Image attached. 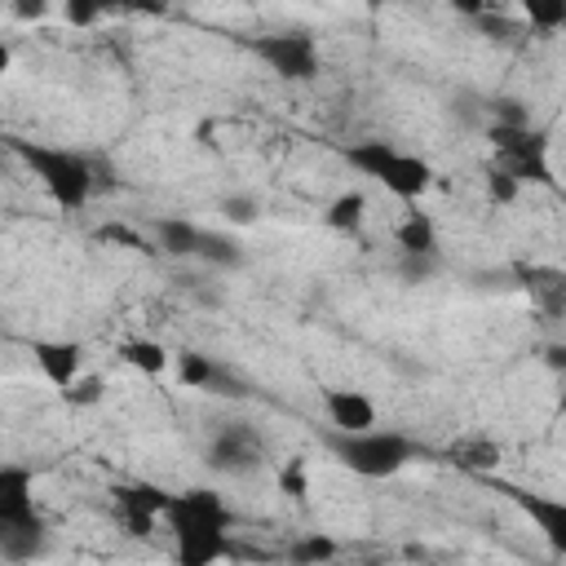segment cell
<instances>
[{"instance_id":"cell-1","label":"cell","mask_w":566,"mask_h":566,"mask_svg":"<svg viewBox=\"0 0 566 566\" xmlns=\"http://www.w3.org/2000/svg\"><path fill=\"white\" fill-rule=\"evenodd\" d=\"M9 146H13V155L40 177V186L49 190V199H53L57 208L75 212V208L88 203V195H93V168H88L84 155L62 150V146H35V142H22V137H13Z\"/></svg>"},{"instance_id":"cell-2","label":"cell","mask_w":566,"mask_h":566,"mask_svg":"<svg viewBox=\"0 0 566 566\" xmlns=\"http://www.w3.org/2000/svg\"><path fill=\"white\" fill-rule=\"evenodd\" d=\"M345 159L363 172V177H371V181H380L389 195H398V199H420L429 186H433V168L420 159V155H407V150H398V146H389V142H380V137H367V142H354L349 150H345Z\"/></svg>"},{"instance_id":"cell-3","label":"cell","mask_w":566,"mask_h":566,"mask_svg":"<svg viewBox=\"0 0 566 566\" xmlns=\"http://www.w3.org/2000/svg\"><path fill=\"white\" fill-rule=\"evenodd\" d=\"M336 455L345 460V469H354L358 478H394L411 455L416 447L402 438V433H389V429H367V433H340L336 438Z\"/></svg>"},{"instance_id":"cell-4","label":"cell","mask_w":566,"mask_h":566,"mask_svg":"<svg viewBox=\"0 0 566 566\" xmlns=\"http://www.w3.org/2000/svg\"><path fill=\"white\" fill-rule=\"evenodd\" d=\"M248 49L283 80H314L318 75V40L310 31H270L252 35Z\"/></svg>"},{"instance_id":"cell-5","label":"cell","mask_w":566,"mask_h":566,"mask_svg":"<svg viewBox=\"0 0 566 566\" xmlns=\"http://www.w3.org/2000/svg\"><path fill=\"white\" fill-rule=\"evenodd\" d=\"M164 517H168L172 526H230V522H234L230 509H226V500H221L212 486H190V491L168 495Z\"/></svg>"},{"instance_id":"cell-6","label":"cell","mask_w":566,"mask_h":566,"mask_svg":"<svg viewBox=\"0 0 566 566\" xmlns=\"http://www.w3.org/2000/svg\"><path fill=\"white\" fill-rule=\"evenodd\" d=\"M230 553V526H172L177 566H212Z\"/></svg>"},{"instance_id":"cell-7","label":"cell","mask_w":566,"mask_h":566,"mask_svg":"<svg viewBox=\"0 0 566 566\" xmlns=\"http://www.w3.org/2000/svg\"><path fill=\"white\" fill-rule=\"evenodd\" d=\"M318 398H323V411H327V420H332L336 433H367V429H376V402L363 389L332 385Z\"/></svg>"},{"instance_id":"cell-8","label":"cell","mask_w":566,"mask_h":566,"mask_svg":"<svg viewBox=\"0 0 566 566\" xmlns=\"http://www.w3.org/2000/svg\"><path fill=\"white\" fill-rule=\"evenodd\" d=\"M115 504L133 535H150L155 517H164V509H168V491L155 482H128V486H115Z\"/></svg>"},{"instance_id":"cell-9","label":"cell","mask_w":566,"mask_h":566,"mask_svg":"<svg viewBox=\"0 0 566 566\" xmlns=\"http://www.w3.org/2000/svg\"><path fill=\"white\" fill-rule=\"evenodd\" d=\"M31 354H35L40 376L57 389H66L75 376H84V349L75 340H35Z\"/></svg>"},{"instance_id":"cell-10","label":"cell","mask_w":566,"mask_h":566,"mask_svg":"<svg viewBox=\"0 0 566 566\" xmlns=\"http://www.w3.org/2000/svg\"><path fill=\"white\" fill-rule=\"evenodd\" d=\"M252 460H256V433L243 429V424H226V429L212 438V447H208V464L221 469V473H239V469H248Z\"/></svg>"},{"instance_id":"cell-11","label":"cell","mask_w":566,"mask_h":566,"mask_svg":"<svg viewBox=\"0 0 566 566\" xmlns=\"http://www.w3.org/2000/svg\"><path fill=\"white\" fill-rule=\"evenodd\" d=\"M44 548H49V531H44L40 513L0 526V557H4V562H31V557H40Z\"/></svg>"},{"instance_id":"cell-12","label":"cell","mask_w":566,"mask_h":566,"mask_svg":"<svg viewBox=\"0 0 566 566\" xmlns=\"http://www.w3.org/2000/svg\"><path fill=\"white\" fill-rule=\"evenodd\" d=\"M35 478L22 464H0V526L35 513Z\"/></svg>"},{"instance_id":"cell-13","label":"cell","mask_w":566,"mask_h":566,"mask_svg":"<svg viewBox=\"0 0 566 566\" xmlns=\"http://www.w3.org/2000/svg\"><path fill=\"white\" fill-rule=\"evenodd\" d=\"M398 248L407 256H433L438 252V226L424 212H407L398 221Z\"/></svg>"},{"instance_id":"cell-14","label":"cell","mask_w":566,"mask_h":566,"mask_svg":"<svg viewBox=\"0 0 566 566\" xmlns=\"http://www.w3.org/2000/svg\"><path fill=\"white\" fill-rule=\"evenodd\" d=\"M363 217H367V195H363V190L336 195V199L327 203V212H323V221H327L332 230H345V234H354V230L363 226Z\"/></svg>"},{"instance_id":"cell-15","label":"cell","mask_w":566,"mask_h":566,"mask_svg":"<svg viewBox=\"0 0 566 566\" xmlns=\"http://www.w3.org/2000/svg\"><path fill=\"white\" fill-rule=\"evenodd\" d=\"M155 234H159V248L172 256H195V248H199V226H190L186 217L155 221Z\"/></svg>"},{"instance_id":"cell-16","label":"cell","mask_w":566,"mask_h":566,"mask_svg":"<svg viewBox=\"0 0 566 566\" xmlns=\"http://www.w3.org/2000/svg\"><path fill=\"white\" fill-rule=\"evenodd\" d=\"M119 358H124L133 371H142V376L168 371V349H164L159 340H124V345H119Z\"/></svg>"},{"instance_id":"cell-17","label":"cell","mask_w":566,"mask_h":566,"mask_svg":"<svg viewBox=\"0 0 566 566\" xmlns=\"http://www.w3.org/2000/svg\"><path fill=\"white\" fill-rule=\"evenodd\" d=\"M526 513L539 522V531L548 535L553 548H566V504H562V500H539V495H531V500H526Z\"/></svg>"},{"instance_id":"cell-18","label":"cell","mask_w":566,"mask_h":566,"mask_svg":"<svg viewBox=\"0 0 566 566\" xmlns=\"http://www.w3.org/2000/svg\"><path fill=\"white\" fill-rule=\"evenodd\" d=\"M195 256H203V261H212V265H239L243 261V248H239V239H230V234H217V230H199V248H195Z\"/></svg>"},{"instance_id":"cell-19","label":"cell","mask_w":566,"mask_h":566,"mask_svg":"<svg viewBox=\"0 0 566 566\" xmlns=\"http://www.w3.org/2000/svg\"><path fill=\"white\" fill-rule=\"evenodd\" d=\"M336 557V539H327V535H301L292 548H287V562L292 566H327Z\"/></svg>"},{"instance_id":"cell-20","label":"cell","mask_w":566,"mask_h":566,"mask_svg":"<svg viewBox=\"0 0 566 566\" xmlns=\"http://www.w3.org/2000/svg\"><path fill=\"white\" fill-rule=\"evenodd\" d=\"M177 380H181L186 389H199V385H217L221 371H217V363L203 358V354H177Z\"/></svg>"},{"instance_id":"cell-21","label":"cell","mask_w":566,"mask_h":566,"mask_svg":"<svg viewBox=\"0 0 566 566\" xmlns=\"http://www.w3.org/2000/svg\"><path fill=\"white\" fill-rule=\"evenodd\" d=\"M451 455H455V464H464V469H495L500 464V447L495 442H455L451 447Z\"/></svg>"},{"instance_id":"cell-22","label":"cell","mask_w":566,"mask_h":566,"mask_svg":"<svg viewBox=\"0 0 566 566\" xmlns=\"http://www.w3.org/2000/svg\"><path fill=\"white\" fill-rule=\"evenodd\" d=\"M221 217H226L230 226H252V221L261 217V203H256L252 195H226V199H221Z\"/></svg>"},{"instance_id":"cell-23","label":"cell","mask_w":566,"mask_h":566,"mask_svg":"<svg viewBox=\"0 0 566 566\" xmlns=\"http://www.w3.org/2000/svg\"><path fill=\"white\" fill-rule=\"evenodd\" d=\"M62 398L71 402V407H93V402H102V380L97 376H75L66 389H62Z\"/></svg>"},{"instance_id":"cell-24","label":"cell","mask_w":566,"mask_h":566,"mask_svg":"<svg viewBox=\"0 0 566 566\" xmlns=\"http://www.w3.org/2000/svg\"><path fill=\"white\" fill-rule=\"evenodd\" d=\"M495 128H531V111L517 97H495Z\"/></svg>"},{"instance_id":"cell-25","label":"cell","mask_w":566,"mask_h":566,"mask_svg":"<svg viewBox=\"0 0 566 566\" xmlns=\"http://www.w3.org/2000/svg\"><path fill=\"white\" fill-rule=\"evenodd\" d=\"M279 486H283L292 500H305V491H310V486H305V460H287L283 473H279Z\"/></svg>"},{"instance_id":"cell-26","label":"cell","mask_w":566,"mask_h":566,"mask_svg":"<svg viewBox=\"0 0 566 566\" xmlns=\"http://www.w3.org/2000/svg\"><path fill=\"white\" fill-rule=\"evenodd\" d=\"M486 195H491L495 203H513V199H517V181H513L509 172H500V168H495V172L486 177Z\"/></svg>"},{"instance_id":"cell-27","label":"cell","mask_w":566,"mask_h":566,"mask_svg":"<svg viewBox=\"0 0 566 566\" xmlns=\"http://www.w3.org/2000/svg\"><path fill=\"white\" fill-rule=\"evenodd\" d=\"M62 13H66V22H71V27H88V22H97V18H102V4H88V0H71Z\"/></svg>"},{"instance_id":"cell-28","label":"cell","mask_w":566,"mask_h":566,"mask_svg":"<svg viewBox=\"0 0 566 566\" xmlns=\"http://www.w3.org/2000/svg\"><path fill=\"white\" fill-rule=\"evenodd\" d=\"M531 22L553 31V27H562V22H566V4H548V9H544V4H531Z\"/></svg>"},{"instance_id":"cell-29","label":"cell","mask_w":566,"mask_h":566,"mask_svg":"<svg viewBox=\"0 0 566 566\" xmlns=\"http://www.w3.org/2000/svg\"><path fill=\"white\" fill-rule=\"evenodd\" d=\"M97 239H115V243H124V248H142V252H150V248H146V239H142V234H133V230H124V226H102V230H97Z\"/></svg>"},{"instance_id":"cell-30","label":"cell","mask_w":566,"mask_h":566,"mask_svg":"<svg viewBox=\"0 0 566 566\" xmlns=\"http://www.w3.org/2000/svg\"><path fill=\"white\" fill-rule=\"evenodd\" d=\"M13 13H18V18H27V22H31V18H44V13H49V4H44V0H22V4H18V9H13Z\"/></svg>"},{"instance_id":"cell-31","label":"cell","mask_w":566,"mask_h":566,"mask_svg":"<svg viewBox=\"0 0 566 566\" xmlns=\"http://www.w3.org/2000/svg\"><path fill=\"white\" fill-rule=\"evenodd\" d=\"M9 66H13V49L0 40V75H9Z\"/></svg>"}]
</instances>
